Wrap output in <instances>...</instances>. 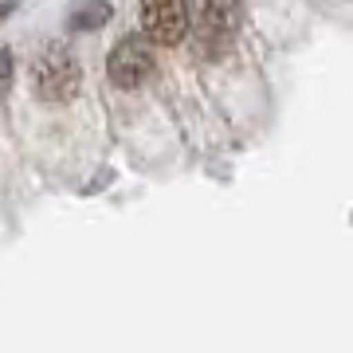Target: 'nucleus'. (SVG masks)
<instances>
[{
  "instance_id": "f03ea898",
  "label": "nucleus",
  "mask_w": 353,
  "mask_h": 353,
  "mask_svg": "<svg viewBox=\"0 0 353 353\" xmlns=\"http://www.w3.org/2000/svg\"><path fill=\"white\" fill-rule=\"evenodd\" d=\"M79 83H83V67L63 43H48L32 59V94L39 102H67L75 99Z\"/></svg>"
},
{
  "instance_id": "0eeeda50",
  "label": "nucleus",
  "mask_w": 353,
  "mask_h": 353,
  "mask_svg": "<svg viewBox=\"0 0 353 353\" xmlns=\"http://www.w3.org/2000/svg\"><path fill=\"white\" fill-rule=\"evenodd\" d=\"M16 4H20V0H0V24H4V20L16 12Z\"/></svg>"
},
{
  "instance_id": "423d86ee",
  "label": "nucleus",
  "mask_w": 353,
  "mask_h": 353,
  "mask_svg": "<svg viewBox=\"0 0 353 353\" xmlns=\"http://www.w3.org/2000/svg\"><path fill=\"white\" fill-rule=\"evenodd\" d=\"M12 79V51L0 48V83H8Z\"/></svg>"
},
{
  "instance_id": "39448f33",
  "label": "nucleus",
  "mask_w": 353,
  "mask_h": 353,
  "mask_svg": "<svg viewBox=\"0 0 353 353\" xmlns=\"http://www.w3.org/2000/svg\"><path fill=\"white\" fill-rule=\"evenodd\" d=\"M110 0H79L67 16V32H94L110 20Z\"/></svg>"
},
{
  "instance_id": "f257e3e1",
  "label": "nucleus",
  "mask_w": 353,
  "mask_h": 353,
  "mask_svg": "<svg viewBox=\"0 0 353 353\" xmlns=\"http://www.w3.org/2000/svg\"><path fill=\"white\" fill-rule=\"evenodd\" d=\"M189 28L204 59H220L240 28V0H189Z\"/></svg>"
},
{
  "instance_id": "20e7f679",
  "label": "nucleus",
  "mask_w": 353,
  "mask_h": 353,
  "mask_svg": "<svg viewBox=\"0 0 353 353\" xmlns=\"http://www.w3.org/2000/svg\"><path fill=\"white\" fill-rule=\"evenodd\" d=\"M189 28V0H141V36L150 43H181Z\"/></svg>"
},
{
  "instance_id": "7ed1b4c3",
  "label": "nucleus",
  "mask_w": 353,
  "mask_h": 353,
  "mask_svg": "<svg viewBox=\"0 0 353 353\" xmlns=\"http://www.w3.org/2000/svg\"><path fill=\"white\" fill-rule=\"evenodd\" d=\"M106 75L114 87L122 90H138L145 79L153 75V48L145 36H126L118 39L106 55Z\"/></svg>"
}]
</instances>
